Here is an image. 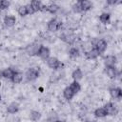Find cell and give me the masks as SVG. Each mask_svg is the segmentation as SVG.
Here are the masks:
<instances>
[{"mask_svg":"<svg viewBox=\"0 0 122 122\" xmlns=\"http://www.w3.org/2000/svg\"><path fill=\"white\" fill-rule=\"evenodd\" d=\"M58 10H59V6L54 4V3H51V4L47 6V11H49L51 13H55Z\"/></svg>","mask_w":122,"mask_h":122,"instance_id":"obj_21","label":"cell"},{"mask_svg":"<svg viewBox=\"0 0 122 122\" xmlns=\"http://www.w3.org/2000/svg\"><path fill=\"white\" fill-rule=\"evenodd\" d=\"M10 80H11L13 83H15V84L20 83V82L23 80V73L20 72V71H15L14 74H13V76H12V78H11Z\"/></svg>","mask_w":122,"mask_h":122,"instance_id":"obj_15","label":"cell"},{"mask_svg":"<svg viewBox=\"0 0 122 122\" xmlns=\"http://www.w3.org/2000/svg\"><path fill=\"white\" fill-rule=\"evenodd\" d=\"M63 95H64V97H65L67 100H71V99L73 97L74 93H73V92L71 90L70 87H67V88H65L64 91H63Z\"/></svg>","mask_w":122,"mask_h":122,"instance_id":"obj_16","label":"cell"},{"mask_svg":"<svg viewBox=\"0 0 122 122\" xmlns=\"http://www.w3.org/2000/svg\"><path fill=\"white\" fill-rule=\"evenodd\" d=\"M30 4L31 8L33 9L34 12H35V11H38V10H41V8H42V6H43L42 2L39 1V0H33V1H31Z\"/></svg>","mask_w":122,"mask_h":122,"instance_id":"obj_14","label":"cell"},{"mask_svg":"<svg viewBox=\"0 0 122 122\" xmlns=\"http://www.w3.org/2000/svg\"><path fill=\"white\" fill-rule=\"evenodd\" d=\"M110 94L114 99H120L122 96V91L120 88H112L110 90Z\"/></svg>","mask_w":122,"mask_h":122,"instance_id":"obj_9","label":"cell"},{"mask_svg":"<svg viewBox=\"0 0 122 122\" xmlns=\"http://www.w3.org/2000/svg\"><path fill=\"white\" fill-rule=\"evenodd\" d=\"M54 122H62V121H60V120H56V121H54Z\"/></svg>","mask_w":122,"mask_h":122,"instance_id":"obj_31","label":"cell"},{"mask_svg":"<svg viewBox=\"0 0 122 122\" xmlns=\"http://www.w3.org/2000/svg\"><path fill=\"white\" fill-rule=\"evenodd\" d=\"M47 64L51 69L53 70H57L62 66V63L56 57H49L47 59Z\"/></svg>","mask_w":122,"mask_h":122,"instance_id":"obj_2","label":"cell"},{"mask_svg":"<svg viewBox=\"0 0 122 122\" xmlns=\"http://www.w3.org/2000/svg\"><path fill=\"white\" fill-rule=\"evenodd\" d=\"M18 109H19L18 104L15 103V102H12V103H10V104L8 106L7 112H8L9 113H15V112H18Z\"/></svg>","mask_w":122,"mask_h":122,"instance_id":"obj_17","label":"cell"},{"mask_svg":"<svg viewBox=\"0 0 122 122\" xmlns=\"http://www.w3.org/2000/svg\"><path fill=\"white\" fill-rule=\"evenodd\" d=\"M0 101H1V95H0Z\"/></svg>","mask_w":122,"mask_h":122,"instance_id":"obj_32","label":"cell"},{"mask_svg":"<svg viewBox=\"0 0 122 122\" xmlns=\"http://www.w3.org/2000/svg\"><path fill=\"white\" fill-rule=\"evenodd\" d=\"M69 87L71 88V90L73 92V93H74V94H75V93H77V92L80 91V89H81L80 84H79L77 81H73V82H72Z\"/></svg>","mask_w":122,"mask_h":122,"instance_id":"obj_20","label":"cell"},{"mask_svg":"<svg viewBox=\"0 0 122 122\" xmlns=\"http://www.w3.org/2000/svg\"><path fill=\"white\" fill-rule=\"evenodd\" d=\"M106 67H114L116 63V57L114 55H108L104 59Z\"/></svg>","mask_w":122,"mask_h":122,"instance_id":"obj_8","label":"cell"},{"mask_svg":"<svg viewBox=\"0 0 122 122\" xmlns=\"http://www.w3.org/2000/svg\"><path fill=\"white\" fill-rule=\"evenodd\" d=\"M39 76V71L34 69V68H30L26 72V77L29 81H32V80H35L37 77Z\"/></svg>","mask_w":122,"mask_h":122,"instance_id":"obj_4","label":"cell"},{"mask_svg":"<svg viewBox=\"0 0 122 122\" xmlns=\"http://www.w3.org/2000/svg\"><path fill=\"white\" fill-rule=\"evenodd\" d=\"M36 54H37L38 56H40L41 58L47 60V59L50 57V50H49V48H47V47L41 45V46H39Z\"/></svg>","mask_w":122,"mask_h":122,"instance_id":"obj_3","label":"cell"},{"mask_svg":"<svg viewBox=\"0 0 122 122\" xmlns=\"http://www.w3.org/2000/svg\"><path fill=\"white\" fill-rule=\"evenodd\" d=\"M26 6H27V10H28V14H32V13H34V10H33V9L31 8L30 4H28V5H26Z\"/></svg>","mask_w":122,"mask_h":122,"instance_id":"obj_29","label":"cell"},{"mask_svg":"<svg viewBox=\"0 0 122 122\" xmlns=\"http://www.w3.org/2000/svg\"><path fill=\"white\" fill-rule=\"evenodd\" d=\"M10 7V2L7 0H0V10H6Z\"/></svg>","mask_w":122,"mask_h":122,"instance_id":"obj_27","label":"cell"},{"mask_svg":"<svg viewBox=\"0 0 122 122\" xmlns=\"http://www.w3.org/2000/svg\"><path fill=\"white\" fill-rule=\"evenodd\" d=\"M86 122H96V121H94V120H92V121H90V120H88V121H86Z\"/></svg>","mask_w":122,"mask_h":122,"instance_id":"obj_30","label":"cell"},{"mask_svg":"<svg viewBox=\"0 0 122 122\" xmlns=\"http://www.w3.org/2000/svg\"><path fill=\"white\" fill-rule=\"evenodd\" d=\"M15 17L12 16V15H7L5 16L4 18V24L7 26V27H12L14 24H15Z\"/></svg>","mask_w":122,"mask_h":122,"instance_id":"obj_12","label":"cell"},{"mask_svg":"<svg viewBox=\"0 0 122 122\" xmlns=\"http://www.w3.org/2000/svg\"><path fill=\"white\" fill-rule=\"evenodd\" d=\"M94 48L100 52H104L105 50L107 49V42L104 40V39H97L94 43Z\"/></svg>","mask_w":122,"mask_h":122,"instance_id":"obj_5","label":"cell"},{"mask_svg":"<svg viewBox=\"0 0 122 122\" xmlns=\"http://www.w3.org/2000/svg\"><path fill=\"white\" fill-rule=\"evenodd\" d=\"M18 13H19V15H21V16H26L27 14H28V10H27V6L26 5H24V6H20L19 8H18Z\"/></svg>","mask_w":122,"mask_h":122,"instance_id":"obj_25","label":"cell"},{"mask_svg":"<svg viewBox=\"0 0 122 122\" xmlns=\"http://www.w3.org/2000/svg\"><path fill=\"white\" fill-rule=\"evenodd\" d=\"M38 48H39L38 46L30 45V46H28V48H27V51L29 52V54H31V55H33V54H36V53H37Z\"/></svg>","mask_w":122,"mask_h":122,"instance_id":"obj_23","label":"cell"},{"mask_svg":"<svg viewBox=\"0 0 122 122\" xmlns=\"http://www.w3.org/2000/svg\"><path fill=\"white\" fill-rule=\"evenodd\" d=\"M69 54H70V56L72 57V58L78 57V56H79V50L76 49V48H71L70 51H69Z\"/></svg>","mask_w":122,"mask_h":122,"instance_id":"obj_24","label":"cell"},{"mask_svg":"<svg viewBox=\"0 0 122 122\" xmlns=\"http://www.w3.org/2000/svg\"><path fill=\"white\" fill-rule=\"evenodd\" d=\"M14 71L10 68H7V69H4L2 71H1V76L4 77V78H7V79H11L13 74H14Z\"/></svg>","mask_w":122,"mask_h":122,"instance_id":"obj_10","label":"cell"},{"mask_svg":"<svg viewBox=\"0 0 122 122\" xmlns=\"http://www.w3.org/2000/svg\"><path fill=\"white\" fill-rule=\"evenodd\" d=\"M72 10H73L74 12H77V13L82 11V10H81V8H80V6H79L78 3H76V4H74V5L72 6Z\"/></svg>","mask_w":122,"mask_h":122,"instance_id":"obj_28","label":"cell"},{"mask_svg":"<svg viewBox=\"0 0 122 122\" xmlns=\"http://www.w3.org/2000/svg\"><path fill=\"white\" fill-rule=\"evenodd\" d=\"M30 114V119H31V120H33V121L38 120V119L40 118V116H41L40 112H36V111H31Z\"/></svg>","mask_w":122,"mask_h":122,"instance_id":"obj_26","label":"cell"},{"mask_svg":"<svg viewBox=\"0 0 122 122\" xmlns=\"http://www.w3.org/2000/svg\"><path fill=\"white\" fill-rule=\"evenodd\" d=\"M0 11H1V10H0Z\"/></svg>","mask_w":122,"mask_h":122,"instance_id":"obj_33","label":"cell"},{"mask_svg":"<svg viewBox=\"0 0 122 122\" xmlns=\"http://www.w3.org/2000/svg\"><path fill=\"white\" fill-rule=\"evenodd\" d=\"M105 71H106L107 75H108L110 78H115L116 75H117V71H116L115 66H114V67H106Z\"/></svg>","mask_w":122,"mask_h":122,"instance_id":"obj_11","label":"cell"},{"mask_svg":"<svg viewBox=\"0 0 122 122\" xmlns=\"http://www.w3.org/2000/svg\"><path fill=\"white\" fill-rule=\"evenodd\" d=\"M71 76H72V78L74 79V81H78V80L82 79V77H83V72H82V71L78 68V69H76V70L73 71Z\"/></svg>","mask_w":122,"mask_h":122,"instance_id":"obj_18","label":"cell"},{"mask_svg":"<svg viewBox=\"0 0 122 122\" xmlns=\"http://www.w3.org/2000/svg\"><path fill=\"white\" fill-rule=\"evenodd\" d=\"M94 115H95L96 117L101 118V117L106 116V115H107V112H106V111H105L104 108H98V109H96V110L94 111Z\"/></svg>","mask_w":122,"mask_h":122,"instance_id":"obj_22","label":"cell"},{"mask_svg":"<svg viewBox=\"0 0 122 122\" xmlns=\"http://www.w3.org/2000/svg\"><path fill=\"white\" fill-rule=\"evenodd\" d=\"M99 55H100V52H99L95 48H93V49H92L90 51L86 52V56H87V58H89V59H95V58L98 57Z\"/></svg>","mask_w":122,"mask_h":122,"instance_id":"obj_13","label":"cell"},{"mask_svg":"<svg viewBox=\"0 0 122 122\" xmlns=\"http://www.w3.org/2000/svg\"><path fill=\"white\" fill-rule=\"evenodd\" d=\"M61 27H62V22L58 21L57 19H51L48 23V30L52 32L59 30L61 29Z\"/></svg>","mask_w":122,"mask_h":122,"instance_id":"obj_1","label":"cell"},{"mask_svg":"<svg viewBox=\"0 0 122 122\" xmlns=\"http://www.w3.org/2000/svg\"><path fill=\"white\" fill-rule=\"evenodd\" d=\"M104 109L107 112V115H114L117 113V109L112 103H107L104 106Z\"/></svg>","mask_w":122,"mask_h":122,"instance_id":"obj_6","label":"cell"},{"mask_svg":"<svg viewBox=\"0 0 122 122\" xmlns=\"http://www.w3.org/2000/svg\"><path fill=\"white\" fill-rule=\"evenodd\" d=\"M78 4H79L82 11H87L92 8V3L89 0H81L78 2Z\"/></svg>","mask_w":122,"mask_h":122,"instance_id":"obj_7","label":"cell"},{"mask_svg":"<svg viewBox=\"0 0 122 122\" xmlns=\"http://www.w3.org/2000/svg\"><path fill=\"white\" fill-rule=\"evenodd\" d=\"M110 19H111V15L110 13H107V12H104L99 16V20L103 24H108L110 22Z\"/></svg>","mask_w":122,"mask_h":122,"instance_id":"obj_19","label":"cell"}]
</instances>
